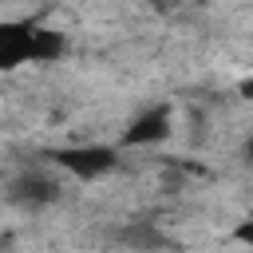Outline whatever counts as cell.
Returning a JSON list of instances; mask_svg holds the SVG:
<instances>
[{"mask_svg": "<svg viewBox=\"0 0 253 253\" xmlns=\"http://www.w3.org/2000/svg\"><path fill=\"white\" fill-rule=\"evenodd\" d=\"M194 4H206V0H194Z\"/></svg>", "mask_w": 253, "mask_h": 253, "instance_id": "11", "label": "cell"}, {"mask_svg": "<svg viewBox=\"0 0 253 253\" xmlns=\"http://www.w3.org/2000/svg\"><path fill=\"white\" fill-rule=\"evenodd\" d=\"M166 134H170V111L150 107L123 130V146H150V142H162Z\"/></svg>", "mask_w": 253, "mask_h": 253, "instance_id": "4", "label": "cell"}, {"mask_svg": "<svg viewBox=\"0 0 253 253\" xmlns=\"http://www.w3.org/2000/svg\"><path fill=\"white\" fill-rule=\"evenodd\" d=\"M186 0H150V8H158V12H178Z\"/></svg>", "mask_w": 253, "mask_h": 253, "instance_id": "8", "label": "cell"}, {"mask_svg": "<svg viewBox=\"0 0 253 253\" xmlns=\"http://www.w3.org/2000/svg\"><path fill=\"white\" fill-rule=\"evenodd\" d=\"M245 158H249V162H253V138H249V142H245Z\"/></svg>", "mask_w": 253, "mask_h": 253, "instance_id": "10", "label": "cell"}, {"mask_svg": "<svg viewBox=\"0 0 253 253\" xmlns=\"http://www.w3.org/2000/svg\"><path fill=\"white\" fill-rule=\"evenodd\" d=\"M55 162L71 174V178H79V182H95V178H103L107 170H115V162H119V150L115 146H63V150H55Z\"/></svg>", "mask_w": 253, "mask_h": 253, "instance_id": "1", "label": "cell"}, {"mask_svg": "<svg viewBox=\"0 0 253 253\" xmlns=\"http://www.w3.org/2000/svg\"><path fill=\"white\" fill-rule=\"evenodd\" d=\"M36 28L24 20H0V71H12L20 63H32Z\"/></svg>", "mask_w": 253, "mask_h": 253, "instance_id": "3", "label": "cell"}, {"mask_svg": "<svg viewBox=\"0 0 253 253\" xmlns=\"http://www.w3.org/2000/svg\"><path fill=\"white\" fill-rule=\"evenodd\" d=\"M59 194H63V186L51 174H40V170H28V174L12 178V186H8V202L24 206V210H43V206L59 202Z\"/></svg>", "mask_w": 253, "mask_h": 253, "instance_id": "2", "label": "cell"}, {"mask_svg": "<svg viewBox=\"0 0 253 253\" xmlns=\"http://www.w3.org/2000/svg\"><path fill=\"white\" fill-rule=\"evenodd\" d=\"M241 95H249V99H253V79H245V83H241Z\"/></svg>", "mask_w": 253, "mask_h": 253, "instance_id": "9", "label": "cell"}, {"mask_svg": "<svg viewBox=\"0 0 253 253\" xmlns=\"http://www.w3.org/2000/svg\"><path fill=\"white\" fill-rule=\"evenodd\" d=\"M63 36L51 32V28H36V43H32V63H51L63 55Z\"/></svg>", "mask_w": 253, "mask_h": 253, "instance_id": "5", "label": "cell"}, {"mask_svg": "<svg viewBox=\"0 0 253 253\" xmlns=\"http://www.w3.org/2000/svg\"><path fill=\"white\" fill-rule=\"evenodd\" d=\"M233 237H237L241 245H253V221H241V225L233 229Z\"/></svg>", "mask_w": 253, "mask_h": 253, "instance_id": "7", "label": "cell"}, {"mask_svg": "<svg viewBox=\"0 0 253 253\" xmlns=\"http://www.w3.org/2000/svg\"><path fill=\"white\" fill-rule=\"evenodd\" d=\"M123 241H142V245H158L162 237L154 229H123Z\"/></svg>", "mask_w": 253, "mask_h": 253, "instance_id": "6", "label": "cell"}]
</instances>
